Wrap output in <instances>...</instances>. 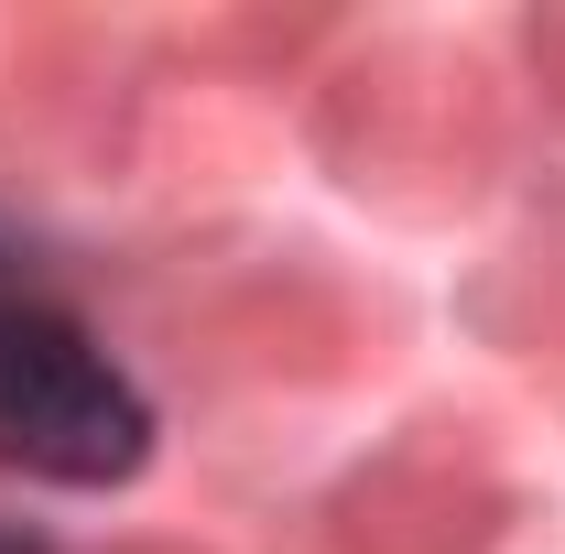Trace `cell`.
Listing matches in <instances>:
<instances>
[{
    "instance_id": "1",
    "label": "cell",
    "mask_w": 565,
    "mask_h": 554,
    "mask_svg": "<svg viewBox=\"0 0 565 554\" xmlns=\"http://www.w3.org/2000/svg\"><path fill=\"white\" fill-rule=\"evenodd\" d=\"M152 392L76 305L0 273V468L33 489H120L152 468Z\"/></svg>"
},
{
    "instance_id": "2",
    "label": "cell",
    "mask_w": 565,
    "mask_h": 554,
    "mask_svg": "<svg viewBox=\"0 0 565 554\" xmlns=\"http://www.w3.org/2000/svg\"><path fill=\"white\" fill-rule=\"evenodd\" d=\"M0 554H55L44 533H22V522H0Z\"/></svg>"
}]
</instances>
